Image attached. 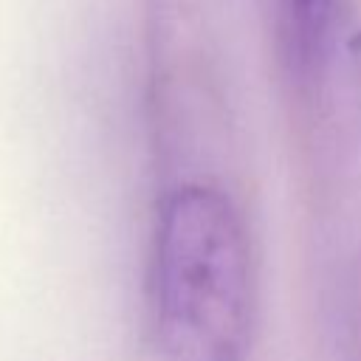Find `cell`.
Here are the masks:
<instances>
[{
	"label": "cell",
	"mask_w": 361,
	"mask_h": 361,
	"mask_svg": "<svg viewBox=\"0 0 361 361\" xmlns=\"http://www.w3.org/2000/svg\"><path fill=\"white\" fill-rule=\"evenodd\" d=\"M152 324L166 361H245L254 279L245 228L226 195L180 186L161 209Z\"/></svg>",
	"instance_id": "cell-1"
},
{
	"label": "cell",
	"mask_w": 361,
	"mask_h": 361,
	"mask_svg": "<svg viewBox=\"0 0 361 361\" xmlns=\"http://www.w3.org/2000/svg\"><path fill=\"white\" fill-rule=\"evenodd\" d=\"M282 56L290 73L310 82L330 59L341 0H274Z\"/></svg>",
	"instance_id": "cell-2"
}]
</instances>
